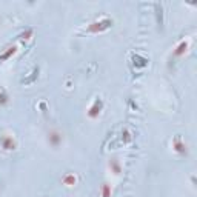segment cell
<instances>
[{
    "mask_svg": "<svg viewBox=\"0 0 197 197\" xmlns=\"http://www.w3.org/2000/svg\"><path fill=\"white\" fill-rule=\"evenodd\" d=\"M2 145L5 150H14L16 148V142L12 140V137H3L2 139Z\"/></svg>",
    "mask_w": 197,
    "mask_h": 197,
    "instance_id": "1",
    "label": "cell"
},
{
    "mask_svg": "<svg viewBox=\"0 0 197 197\" xmlns=\"http://www.w3.org/2000/svg\"><path fill=\"white\" fill-rule=\"evenodd\" d=\"M100 108H102V103H100V102H96V103H94V106L89 110L88 116H89L91 119H96L97 116H99V113H100Z\"/></svg>",
    "mask_w": 197,
    "mask_h": 197,
    "instance_id": "2",
    "label": "cell"
},
{
    "mask_svg": "<svg viewBox=\"0 0 197 197\" xmlns=\"http://www.w3.org/2000/svg\"><path fill=\"white\" fill-rule=\"evenodd\" d=\"M186 48H188V43L186 42H182L179 46H177V49H176V56H182V54H185V51H186Z\"/></svg>",
    "mask_w": 197,
    "mask_h": 197,
    "instance_id": "3",
    "label": "cell"
},
{
    "mask_svg": "<svg viewBox=\"0 0 197 197\" xmlns=\"http://www.w3.org/2000/svg\"><path fill=\"white\" fill-rule=\"evenodd\" d=\"M63 183H65V185H74V183H76V177H74L73 174H68V176L63 177Z\"/></svg>",
    "mask_w": 197,
    "mask_h": 197,
    "instance_id": "4",
    "label": "cell"
},
{
    "mask_svg": "<svg viewBox=\"0 0 197 197\" xmlns=\"http://www.w3.org/2000/svg\"><path fill=\"white\" fill-rule=\"evenodd\" d=\"M49 139H51V143L56 146V145H59V140H60V136L57 134V132H52L51 136H49Z\"/></svg>",
    "mask_w": 197,
    "mask_h": 197,
    "instance_id": "5",
    "label": "cell"
},
{
    "mask_svg": "<svg viewBox=\"0 0 197 197\" xmlns=\"http://www.w3.org/2000/svg\"><path fill=\"white\" fill-rule=\"evenodd\" d=\"M102 197H111V190H110L108 185L102 186Z\"/></svg>",
    "mask_w": 197,
    "mask_h": 197,
    "instance_id": "6",
    "label": "cell"
}]
</instances>
